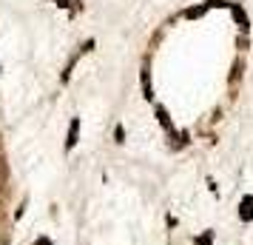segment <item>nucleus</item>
<instances>
[{"label":"nucleus","mask_w":253,"mask_h":245,"mask_svg":"<svg viewBox=\"0 0 253 245\" xmlns=\"http://www.w3.org/2000/svg\"><path fill=\"white\" fill-rule=\"evenodd\" d=\"M239 217H242V222H251V220H253V197H245V199H242Z\"/></svg>","instance_id":"1"},{"label":"nucleus","mask_w":253,"mask_h":245,"mask_svg":"<svg viewBox=\"0 0 253 245\" xmlns=\"http://www.w3.org/2000/svg\"><path fill=\"white\" fill-rule=\"evenodd\" d=\"M77 131H80V120H71V129H69V140H66V148H74V146H77Z\"/></svg>","instance_id":"2"},{"label":"nucleus","mask_w":253,"mask_h":245,"mask_svg":"<svg viewBox=\"0 0 253 245\" xmlns=\"http://www.w3.org/2000/svg\"><path fill=\"white\" fill-rule=\"evenodd\" d=\"M157 117H160V123H162V126H165V129H168V131H173L171 120H168V114H165V111H162V108H160V111H157Z\"/></svg>","instance_id":"3"},{"label":"nucleus","mask_w":253,"mask_h":245,"mask_svg":"<svg viewBox=\"0 0 253 245\" xmlns=\"http://www.w3.org/2000/svg\"><path fill=\"white\" fill-rule=\"evenodd\" d=\"M35 245H51V240H48V237H40V240H37Z\"/></svg>","instance_id":"4"}]
</instances>
